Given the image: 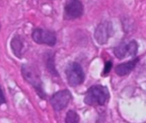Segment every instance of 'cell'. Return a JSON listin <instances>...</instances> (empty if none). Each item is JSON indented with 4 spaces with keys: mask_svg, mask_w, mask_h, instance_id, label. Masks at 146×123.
I'll return each mask as SVG.
<instances>
[{
    "mask_svg": "<svg viewBox=\"0 0 146 123\" xmlns=\"http://www.w3.org/2000/svg\"><path fill=\"white\" fill-rule=\"evenodd\" d=\"M21 74L23 80L31 86H33L37 95L41 99H46V94L44 91L43 83L38 69L31 64L23 63L21 66Z\"/></svg>",
    "mask_w": 146,
    "mask_h": 123,
    "instance_id": "6da1fadb",
    "label": "cell"
},
{
    "mask_svg": "<svg viewBox=\"0 0 146 123\" xmlns=\"http://www.w3.org/2000/svg\"><path fill=\"white\" fill-rule=\"evenodd\" d=\"M109 98V92L107 87L100 85L93 86L86 92L84 102L90 106L104 105Z\"/></svg>",
    "mask_w": 146,
    "mask_h": 123,
    "instance_id": "7a4b0ae2",
    "label": "cell"
},
{
    "mask_svg": "<svg viewBox=\"0 0 146 123\" xmlns=\"http://www.w3.org/2000/svg\"><path fill=\"white\" fill-rule=\"evenodd\" d=\"M65 75L67 81L71 86H78L84 80V72L82 66L78 63H70L65 69Z\"/></svg>",
    "mask_w": 146,
    "mask_h": 123,
    "instance_id": "3957f363",
    "label": "cell"
},
{
    "mask_svg": "<svg viewBox=\"0 0 146 123\" xmlns=\"http://www.w3.org/2000/svg\"><path fill=\"white\" fill-rule=\"evenodd\" d=\"M32 39L38 44H45L48 46H54L57 43L56 34L50 30L44 28H35L31 33Z\"/></svg>",
    "mask_w": 146,
    "mask_h": 123,
    "instance_id": "277c9868",
    "label": "cell"
},
{
    "mask_svg": "<svg viewBox=\"0 0 146 123\" xmlns=\"http://www.w3.org/2000/svg\"><path fill=\"white\" fill-rule=\"evenodd\" d=\"M71 100V93L68 90L58 91L50 98V103L55 111L64 109Z\"/></svg>",
    "mask_w": 146,
    "mask_h": 123,
    "instance_id": "5b68a950",
    "label": "cell"
},
{
    "mask_svg": "<svg viewBox=\"0 0 146 123\" xmlns=\"http://www.w3.org/2000/svg\"><path fill=\"white\" fill-rule=\"evenodd\" d=\"M113 35V25L110 22H101L95 30V39L100 44H106Z\"/></svg>",
    "mask_w": 146,
    "mask_h": 123,
    "instance_id": "8992f818",
    "label": "cell"
},
{
    "mask_svg": "<svg viewBox=\"0 0 146 123\" xmlns=\"http://www.w3.org/2000/svg\"><path fill=\"white\" fill-rule=\"evenodd\" d=\"M84 15V5L80 0H68L64 6V16L69 20H74Z\"/></svg>",
    "mask_w": 146,
    "mask_h": 123,
    "instance_id": "52a82bcc",
    "label": "cell"
},
{
    "mask_svg": "<svg viewBox=\"0 0 146 123\" xmlns=\"http://www.w3.org/2000/svg\"><path fill=\"white\" fill-rule=\"evenodd\" d=\"M138 44L135 40H131L127 44L122 43L114 48L113 53L119 59H123L127 56H133L137 52Z\"/></svg>",
    "mask_w": 146,
    "mask_h": 123,
    "instance_id": "ba28073f",
    "label": "cell"
},
{
    "mask_svg": "<svg viewBox=\"0 0 146 123\" xmlns=\"http://www.w3.org/2000/svg\"><path fill=\"white\" fill-rule=\"evenodd\" d=\"M10 46L13 55L18 59H22L23 56L24 40L20 34L17 33L11 38L10 42Z\"/></svg>",
    "mask_w": 146,
    "mask_h": 123,
    "instance_id": "9c48e42d",
    "label": "cell"
},
{
    "mask_svg": "<svg viewBox=\"0 0 146 123\" xmlns=\"http://www.w3.org/2000/svg\"><path fill=\"white\" fill-rule=\"evenodd\" d=\"M139 59L136 58L133 59L131 61H129L125 63H121L119 64L116 68H115V73L119 75V76H125L127 75L128 74H130L137 66V63H138Z\"/></svg>",
    "mask_w": 146,
    "mask_h": 123,
    "instance_id": "30bf717a",
    "label": "cell"
},
{
    "mask_svg": "<svg viewBox=\"0 0 146 123\" xmlns=\"http://www.w3.org/2000/svg\"><path fill=\"white\" fill-rule=\"evenodd\" d=\"M46 66L48 70V72L53 75V76H58V73L55 68V63H54V56L52 53H46Z\"/></svg>",
    "mask_w": 146,
    "mask_h": 123,
    "instance_id": "8fae6325",
    "label": "cell"
},
{
    "mask_svg": "<svg viewBox=\"0 0 146 123\" xmlns=\"http://www.w3.org/2000/svg\"><path fill=\"white\" fill-rule=\"evenodd\" d=\"M79 121V115L74 110H70L67 112L65 116V122L66 123H77Z\"/></svg>",
    "mask_w": 146,
    "mask_h": 123,
    "instance_id": "7c38bea8",
    "label": "cell"
},
{
    "mask_svg": "<svg viewBox=\"0 0 146 123\" xmlns=\"http://www.w3.org/2000/svg\"><path fill=\"white\" fill-rule=\"evenodd\" d=\"M6 103H7V99L5 97V93L4 92L2 86L0 85V107L4 104H6Z\"/></svg>",
    "mask_w": 146,
    "mask_h": 123,
    "instance_id": "4fadbf2b",
    "label": "cell"
},
{
    "mask_svg": "<svg viewBox=\"0 0 146 123\" xmlns=\"http://www.w3.org/2000/svg\"><path fill=\"white\" fill-rule=\"evenodd\" d=\"M112 66H113V63L112 61H108L106 64H105V67H104V70H103V76L104 75H107L108 74H109V72L111 71V69H112Z\"/></svg>",
    "mask_w": 146,
    "mask_h": 123,
    "instance_id": "5bb4252c",
    "label": "cell"
},
{
    "mask_svg": "<svg viewBox=\"0 0 146 123\" xmlns=\"http://www.w3.org/2000/svg\"><path fill=\"white\" fill-rule=\"evenodd\" d=\"M1 29H2V24L0 22V32H1Z\"/></svg>",
    "mask_w": 146,
    "mask_h": 123,
    "instance_id": "9a60e30c",
    "label": "cell"
}]
</instances>
